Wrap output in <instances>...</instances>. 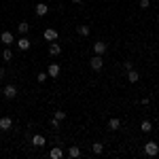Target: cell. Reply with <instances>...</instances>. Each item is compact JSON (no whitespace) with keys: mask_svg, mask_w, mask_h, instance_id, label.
I'll list each match as a JSON object with an SVG mask.
<instances>
[{"mask_svg":"<svg viewBox=\"0 0 159 159\" xmlns=\"http://www.w3.org/2000/svg\"><path fill=\"white\" fill-rule=\"evenodd\" d=\"M91 151H93L96 155H100V153L104 151V144H102V142H93V144H91Z\"/></svg>","mask_w":159,"mask_h":159,"instance_id":"cell-19","label":"cell"},{"mask_svg":"<svg viewBox=\"0 0 159 159\" xmlns=\"http://www.w3.org/2000/svg\"><path fill=\"white\" fill-rule=\"evenodd\" d=\"M123 68H125V70H132V68H134V64H132V61L127 60L125 64H123Z\"/></svg>","mask_w":159,"mask_h":159,"instance_id":"cell-24","label":"cell"},{"mask_svg":"<svg viewBox=\"0 0 159 159\" xmlns=\"http://www.w3.org/2000/svg\"><path fill=\"white\" fill-rule=\"evenodd\" d=\"M30 45H32L30 38H25V36H21L19 40H17V47H19L21 51H28V49H30Z\"/></svg>","mask_w":159,"mask_h":159,"instance_id":"cell-7","label":"cell"},{"mask_svg":"<svg viewBox=\"0 0 159 159\" xmlns=\"http://www.w3.org/2000/svg\"><path fill=\"white\" fill-rule=\"evenodd\" d=\"M57 125H60V121H57V119L53 117V119H51V127H57Z\"/></svg>","mask_w":159,"mask_h":159,"instance_id":"cell-26","label":"cell"},{"mask_svg":"<svg viewBox=\"0 0 159 159\" xmlns=\"http://www.w3.org/2000/svg\"><path fill=\"white\" fill-rule=\"evenodd\" d=\"M60 53H61V47L57 43H51L49 45V55H60Z\"/></svg>","mask_w":159,"mask_h":159,"instance_id":"cell-13","label":"cell"},{"mask_svg":"<svg viewBox=\"0 0 159 159\" xmlns=\"http://www.w3.org/2000/svg\"><path fill=\"white\" fill-rule=\"evenodd\" d=\"M148 4H151L148 0H140V9H148Z\"/></svg>","mask_w":159,"mask_h":159,"instance_id":"cell-25","label":"cell"},{"mask_svg":"<svg viewBox=\"0 0 159 159\" xmlns=\"http://www.w3.org/2000/svg\"><path fill=\"white\" fill-rule=\"evenodd\" d=\"M43 36H45V40H51V43H53V40H57V30H53V28H47Z\"/></svg>","mask_w":159,"mask_h":159,"instance_id":"cell-6","label":"cell"},{"mask_svg":"<svg viewBox=\"0 0 159 159\" xmlns=\"http://www.w3.org/2000/svg\"><path fill=\"white\" fill-rule=\"evenodd\" d=\"M0 40H2L4 45H13V43H15V36H13L11 32H2V34H0Z\"/></svg>","mask_w":159,"mask_h":159,"instance_id":"cell-8","label":"cell"},{"mask_svg":"<svg viewBox=\"0 0 159 159\" xmlns=\"http://www.w3.org/2000/svg\"><path fill=\"white\" fill-rule=\"evenodd\" d=\"M108 129H112V132L121 129V121H119V119H110L108 121Z\"/></svg>","mask_w":159,"mask_h":159,"instance_id":"cell-14","label":"cell"},{"mask_svg":"<svg viewBox=\"0 0 159 159\" xmlns=\"http://www.w3.org/2000/svg\"><path fill=\"white\" fill-rule=\"evenodd\" d=\"M2 96H4L7 100L17 98V87H15V85H7V87H2Z\"/></svg>","mask_w":159,"mask_h":159,"instance_id":"cell-1","label":"cell"},{"mask_svg":"<svg viewBox=\"0 0 159 159\" xmlns=\"http://www.w3.org/2000/svg\"><path fill=\"white\" fill-rule=\"evenodd\" d=\"M138 79H140V74L136 72L134 68H132V70H127V81H129V83H138Z\"/></svg>","mask_w":159,"mask_h":159,"instance_id":"cell-11","label":"cell"},{"mask_svg":"<svg viewBox=\"0 0 159 159\" xmlns=\"http://www.w3.org/2000/svg\"><path fill=\"white\" fill-rule=\"evenodd\" d=\"M61 155H64V151H61V148H51V153H49L51 159H60Z\"/></svg>","mask_w":159,"mask_h":159,"instance_id":"cell-18","label":"cell"},{"mask_svg":"<svg viewBox=\"0 0 159 159\" xmlns=\"http://www.w3.org/2000/svg\"><path fill=\"white\" fill-rule=\"evenodd\" d=\"M2 60H7V61L13 60V51L11 49H4V51H2Z\"/></svg>","mask_w":159,"mask_h":159,"instance_id":"cell-21","label":"cell"},{"mask_svg":"<svg viewBox=\"0 0 159 159\" xmlns=\"http://www.w3.org/2000/svg\"><path fill=\"white\" fill-rule=\"evenodd\" d=\"M76 32H79V34H81V36H89V32H91V30H89V25H79V28H76Z\"/></svg>","mask_w":159,"mask_h":159,"instance_id":"cell-17","label":"cell"},{"mask_svg":"<svg viewBox=\"0 0 159 159\" xmlns=\"http://www.w3.org/2000/svg\"><path fill=\"white\" fill-rule=\"evenodd\" d=\"M89 66H91L96 72H98V70H102V66H104V57H102V55H93V57L89 60Z\"/></svg>","mask_w":159,"mask_h":159,"instance_id":"cell-2","label":"cell"},{"mask_svg":"<svg viewBox=\"0 0 159 159\" xmlns=\"http://www.w3.org/2000/svg\"><path fill=\"white\" fill-rule=\"evenodd\" d=\"M28 30H30V24H28V21H21V24H17V32H19V34H28Z\"/></svg>","mask_w":159,"mask_h":159,"instance_id":"cell-12","label":"cell"},{"mask_svg":"<svg viewBox=\"0 0 159 159\" xmlns=\"http://www.w3.org/2000/svg\"><path fill=\"white\" fill-rule=\"evenodd\" d=\"M34 11H36V15H38V17H43V15H47V11H49V7L40 2V4H36V9H34Z\"/></svg>","mask_w":159,"mask_h":159,"instance_id":"cell-10","label":"cell"},{"mask_svg":"<svg viewBox=\"0 0 159 159\" xmlns=\"http://www.w3.org/2000/svg\"><path fill=\"white\" fill-rule=\"evenodd\" d=\"M68 157H72V159L81 157V148H79V147H70V148H68Z\"/></svg>","mask_w":159,"mask_h":159,"instance_id":"cell-15","label":"cell"},{"mask_svg":"<svg viewBox=\"0 0 159 159\" xmlns=\"http://www.w3.org/2000/svg\"><path fill=\"white\" fill-rule=\"evenodd\" d=\"M72 2H81V0H72Z\"/></svg>","mask_w":159,"mask_h":159,"instance_id":"cell-28","label":"cell"},{"mask_svg":"<svg viewBox=\"0 0 159 159\" xmlns=\"http://www.w3.org/2000/svg\"><path fill=\"white\" fill-rule=\"evenodd\" d=\"M4 74H7V72H4V68H0V79H2Z\"/></svg>","mask_w":159,"mask_h":159,"instance_id":"cell-27","label":"cell"},{"mask_svg":"<svg viewBox=\"0 0 159 159\" xmlns=\"http://www.w3.org/2000/svg\"><path fill=\"white\" fill-rule=\"evenodd\" d=\"M32 144H34V147H45V138H43L40 134H36L34 138H32Z\"/></svg>","mask_w":159,"mask_h":159,"instance_id":"cell-16","label":"cell"},{"mask_svg":"<svg viewBox=\"0 0 159 159\" xmlns=\"http://www.w3.org/2000/svg\"><path fill=\"white\" fill-rule=\"evenodd\" d=\"M47 76H49L47 72H38V76H36V79H38V83H45V81H47Z\"/></svg>","mask_w":159,"mask_h":159,"instance_id":"cell-22","label":"cell"},{"mask_svg":"<svg viewBox=\"0 0 159 159\" xmlns=\"http://www.w3.org/2000/svg\"><path fill=\"white\" fill-rule=\"evenodd\" d=\"M11 127H13L11 117H0V129H2V132H7V129H11Z\"/></svg>","mask_w":159,"mask_h":159,"instance_id":"cell-5","label":"cell"},{"mask_svg":"<svg viewBox=\"0 0 159 159\" xmlns=\"http://www.w3.org/2000/svg\"><path fill=\"white\" fill-rule=\"evenodd\" d=\"M144 153H147L148 157H155V155H159L157 142H147V144H144Z\"/></svg>","mask_w":159,"mask_h":159,"instance_id":"cell-3","label":"cell"},{"mask_svg":"<svg viewBox=\"0 0 159 159\" xmlns=\"http://www.w3.org/2000/svg\"><path fill=\"white\" fill-rule=\"evenodd\" d=\"M93 53H96V55H104V53H106V43H104V40H98V43L93 45Z\"/></svg>","mask_w":159,"mask_h":159,"instance_id":"cell-4","label":"cell"},{"mask_svg":"<svg viewBox=\"0 0 159 159\" xmlns=\"http://www.w3.org/2000/svg\"><path fill=\"white\" fill-rule=\"evenodd\" d=\"M0 93H2V87H0Z\"/></svg>","mask_w":159,"mask_h":159,"instance_id":"cell-29","label":"cell"},{"mask_svg":"<svg viewBox=\"0 0 159 159\" xmlns=\"http://www.w3.org/2000/svg\"><path fill=\"white\" fill-rule=\"evenodd\" d=\"M55 119H57V121L66 119V112H64V110H55Z\"/></svg>","mask_w":159,"mask_h":159,"instance_id":"cell-23","label":"cell"},{"mask_svg":"<svg viewBox=\"0 0 159 159\" xmlns=\"http://www.w3.org/2000/svg\"><path fill=\"white\" fill-rule=\"evenodd\" d=\"M0 134H2V129H0Z\"/></svg>","mask_w":159,"mask_h":159,"instance_id":"cell-30","label":"cell"},{"mask_svg":"<svg viewBox=\"0 0 159 159\" xmlns=\"http://www.w3.org/2000/svg\"><path fill=\"white\" fill-rule=\"evenodd\" d=\"M47 74H49L51 79L60 76V66H57V64H51V66H49V70H47Z\"/></svg>","mask_w":159,"mask_h":159,"instance_id":"cell-9","label":"cell"},{"mask_svg":"<svg viewBox=\"0 0 159 159\" xmlns=\"http://www.w3.org/2000/svg\"><path fill=\"white\" fill-rule=\"evenodd\" d=\"M140 129H142V132H151V129H153V123L151 121H142L140 123Z\"/></svg>","mask_w":159,"mask_h":159,"instance_id":"cell-20","label":"cell"}]
</instances>
